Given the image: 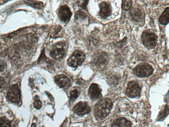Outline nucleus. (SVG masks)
Here are the masks:
<instances>
[{"label":"nucleus","instance_id":"14","mask_svg":"<svg viewBox=\"0 0 169 127\" xmlns=\"http://www.w3.org/2000/svg\"><path fill=\"white\" fill-rule=\"evenodd\" d=\"M132 124L130 121L123 118H119L113 121L112 127H131Z\"/></svg>","mask_w":169,"mask_h":127},{"label":"nucleus","instance_id":"24","mask_svg":"<svg viewBox=\"0 0 169 127\" xmlns=\"http://www.w3.org/2000/svg\"><path fill=\"white\" fill-rule=\"evenodd\" d=\"M6 84V81L3 77H0V92L3 90Z\"/></svg>","mask_w":169,"mask_h":127},{"label":"nucleus","instance_id":"25","mask_svg":"<svg viewBox=\"0 0 169 127\" xmlns=\"http://www.w3.org/2000/svg\"><path fill=\"white\" fill-rule=\"evenodd\" d=\"M33 105L35 108L37 109H39L41 107L42 103L39 100H36L34 102Z\"/></svg>","mask_w":169,"mask_h":127},{"label":"nucleus","instance_id":"15","mask_svg":"<svg viewBox=\"0 0 169 127\" xmlns=\"http://www.w3.org/2000/svg\"><path fill=\"white\" fill-rule=\"evenodd\" d=\"M63 31L62 27L60 26H53L50 32V36L52 38H56L62 37Z\"/></svg>","mask_w":169,"mask_h":127},{"label":"nucleus","instance_id":"17","mask_svg":"<svg viewBox=\"0 0 169 127\" xmlns=\"http://www.w3.org/2000/svg\"><path fill=\"white\" fill-rule=\"evenodd\" d=\"M169 107L168 105H166L164 109H163L160 112L158 116L157 120L158 121H161L164 120L167 116L168 114Z\"/></svg>","mask_w":169,"mask_h":127},{"label":"nucleus","instance_id":"1","mask_svg":"<svg viewBox=\"0 0 169 127\" xmlns=\"http://www.w3.org/2000/svg\"><path fill=\"white\" fill-rule=\"evenodd\" d=\"M112 106L113 103L111 99L109 98L102 99L95 106L96 116L99 119L105 118L110 113Z\"/></svg>","mask_w":169,"mask_h":127},{"label":"nucleus","instance_id":"20","mask_svg":"<svg viewBox=\"0 0 169 127\" xmlns=\"http://www.w3.org/2000/svg\"><path fill=\"white\" fill-rule=\"evenodd\" d=\"M28 3L33 7L39 9H41L43 8V3L41 2L38 1H28Z\"/></svg>","mask_w":169,"mask_h":127},{"label":"nucleus","instance_id":"21","mask_svg":"<svg viewBox=\"0 0 169 127\" xmlns=\"http://www.w3.org/2000/svg\"><path fill=\"white\" fill-rule=\"evenodd\" d=\"M79 93L78 90H74L72 91L70 93V99L72 101H73L76 100L78 97Z\"/></svg>","mask_w":169,"mask_h":127},{"label":"nucleus","instance_id":"8","mask_svg":"<svg viewBox=\"0 0 169 127\" xmlns=\"http://www.w3.org/2000/svg\"><path fill=\"white\" fill-rule=\"evenodd\" d=\"M73 112L79 115L89 114L91 111L89 104L86 102H80L76 104L73 109Z\"/></svg>","mask_w":169,"mask_h":127},{"label":"nucleus","instance_id":"3","mask_svg":"<svg viewBox=\"0 0 169 127\" xmlns=\"http://www.w3.org/2000/svg\"><path fill=\"white\" fill-rule=\"evenodd\" d=\"M85 59V54L80 51H75L70 55L67 62L68 66L75 68L80 65L84 61Z\"/></svg>","mask_w":169,"mask_h":127},{"label":"nucleus","instance_id":"11","mask_svg":"<svg viewBox=\"0 0 169 127\" xmlns=\"http://www.w3.org/2000/svg\"><path fill=\"white\" fill-rule=\"evenodd\" d=\"M54 81L56 84L61 88H67L71 85L70 80L67 76L63 74L56 76L54 77Z\"/></svg>","mask_w":169,"mask_h":127},{"label":"nucleus","instance_id":"4","mask_svg":"<svg viewBox=\"0 0 169 127\" xmlns=\"http://www.w3.org/2000/svg\"><path fill=\"white\" fill-rule=\"evenodd\" d=\"M134 74L139 78H144L151 75L153 71L152 66L148 63H141L134 69Z\"/></svg>","mask_w":169,"mask_h":127},{"label":"nucleus","instance_id":"2","mask_svg":"<svg viewBox=\"0 0 169 127\" xmlns=\"http://www.w3.org/2000/svg\"><path fill=\"white\" fill-rule=\"evenodd\" d=\"M141 39L145 46L148 49H152L155 48L157 45V36L153 30L147 29L143 32Z\"/></svg>","mask_w":169,"mask_h":127},{"label":"nucleus","instance_id":"19","mask_svg":"<svg viewBox=\"0 0 169 127\" xmlns=\"http://www.w3.org/2000/svg\"><path fill=\"white\" fill-rule=\"evenodd\" d=\"M10 121L6 118H0V127H10Z\"/></svg>","mask_w":169,"mask_h":127},{"label":"nucleus","instance_id":"23","mask_svg":"<svg viewBox=\"0 0 169 127\" xmlns=\"http://www.w3.org/2000/svg\"><path fill=\"white\" fill-rule=\"evenodd\" d=\"M7 67V64L5 61L0 60V72L4 71Z\"/></svg>","mask_w":169,"mask_h":127},{"label":"nucleus","instance_id":"12","mask_svg":"<svg viewBox=\"0 0 169 127\" xmlns=\"http://www.w3.org/2000/svg\"><path fill=\"white\" fill-rule=\"evenodd\" d=\"M101 91L99 85L93 84L91 85L89 88L88 95L91 99L96 100L102 97Z\"/></svg>","mask_w":169,"mask_h":127},{"label":"nucleus","instance_id":"7","mask_svg":"<svg viewBox=\"0 0 169 127\" xmlns=\"http://www.w3.org/2000/svg\"><path fill=\"white\" fill-rule=\"evenodd\" d=\"M8 98L12 103H18L20 99V91L18 86L16 84L11 86L7 93Z\"/></svg>","mask_w":169,"mask_h":127},{"label":"nucleus","instance_id":"10","mask_svg":"<svg viewBox=\"0 0 169 127\" xmlns=\"http://www.w3.org/2000/svg\"><path fill=\"white\" fill-rule=\"evenodd\" d=\"M129 13L132 18L136 21H142L144 19V11L139 6L134 7L130 10Z\"/></svg>","mask_w":169,"mask_h":127},{"label":"nucleus","instance_id":"6","mask_svg":"<svg viewBox=\"0 0 169 127\" xmlns=\"http://www.w3.org/2000/svg\"><path fill=\"white\" fill-rule=\"evenodd\" d=\"M141 88L137 82L132 81L129 82L126 91V95L129 97L134 98L140 93Z\"/></svg>","mask_w":169,"mask_h":127},{"label":"nucleus","instance_id":"5","mask_svg":"<svg viewBox=\"0 0 169 127\" xmlns=\"http://www.w3.org/2000/svg\"><path fill=\"white\" fill-rule=\"evenodd\" d=\"M66 50V44L64 42H59L54 46L50 54L51 57L54 59H61L64 56Z\"/></svg>","mask_w":169,"mask_h":127},{"label":"nucleus","instance_id":"28","mask_svg":"<svg viewBox=\"0 0 169 127\" xmlns=\"http://www.w3.org/2000/svg\"><path fill=\"white\" fill-rule=\"evenodd\" d=\"M107 127L106 126H103V127Z\"/></svg>","mask_w":169,"mask_h":127},{"label":"nucleus","instance_id":"16","mask_svg":"<svg viewBox=\"0 0 169 127\" xmlns=\"http://www.w3.org/2000/svg\"><path fill=\"white\" fill-rule=\"evenodd\" d=\"M169 21V8L167 7L163 12L159 18L160 23L162 25H166Z\"/></svg>","mask_w":169,"mask_h":127},{"label":"nucleus","instance_id":"13","mask_svg":"<svg viewBox=\"0 0 169 127\" xmlns=\"http://www.w3.org/2000/svg\"><path fill=\"white\" fill-rule=\"evenodd\" d=\"M100 15L103 18H106L111 13L110 4L106 2H103L100 4Z\"/></svg>","mask_w":169,"mask_h":127},{"label":"nucleus","instance_id":"26","mask_svg":"<svg viewBox=\"0 0 169 127\" xmlns=\"http://www.w3.org/2000/svg\"><path fill=\"white\" fill-rule=\"evenodd\" d=\"M87 2L88 1H85L82 4V7L83 8H86V5L87 3H88V2Z\"/></svg>","mask_w":169,"mask_h":127},{"label":"nucleus","instance_id":"27","mask_svg":"<svg viewBox=\"0 0 169 127\" xmlns=\"http://www.w3.org/2000/svg\"><path fill=\"white\" fill-rule=\"evenodd\" d=\"M36 124L35 123L32 124L31 125L32 127H36Z\"/></svg>","mask_w":169,"mask_h":127},{"label":"nucleus","instance_id":"9","mask_svg":"<svg viewBox=\"0 0 169 127\" xmlns=\"http://www.w3.org/2000/svg\"><path fill=\"white\" fill-rule=\"evenodd\" d=\"M72 14L69 8L66 5H62L58 12V16L60 20L63 22H67L71 17Z\"/></svg>","mask_w":169,"mask_h":127},{"label":"nucleus","instance_id":"18","mask_svg":"<svg viewBox=\"0 0 169 127\" xmlns=\"http://www.w3.org/2000/svg\"><path fill=\"white\" fill-rule=\"evenodd\" d=\"M133 2L132 1H122V8L124 10H129L132 6Z\"/></svg>","mask_w":169,"mask_h":127},{"label":"nucleus","instance_id":"22","mask_svg":"<svg viewBox=\"0 0 169 127\" xmlns=\"http://www.w3.org/2000/svg\"><path fill=\"white\" fill-rule=\"evenodd\" d=\"M86 17L85 13L81 10H79L75 14V18L76 19L78 18L84 19Z\"/></svg>","mask_w":169,"mask_h":127}]
</instances>
